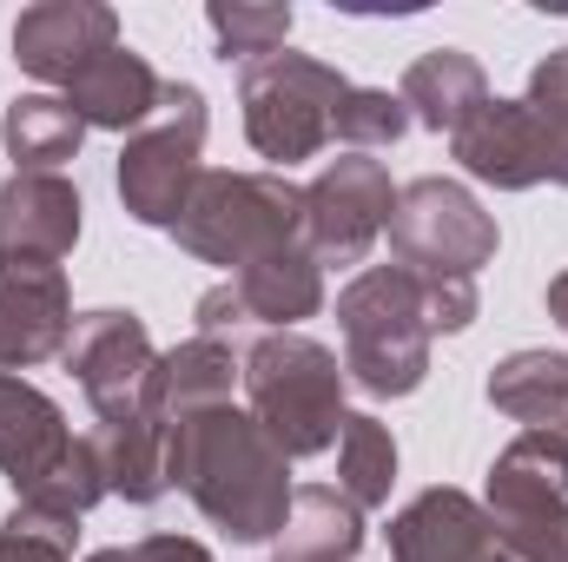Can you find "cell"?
<instances>
[{
	"label": "cell",
	"mask_w": 568,
	"mask_h": 562,
	"mask_svg": "<svg viewBox=\"0 0 568 562\" xmlns=\"http://www.w3.org/2000/svg\"><path fill=\"white\" fill-rule=\"evenodd\" d=\"M87 450L106 476V496H126V503H159L172 483H165V430L145 418H113L87 430Z\"/></svg>",
	"instance_id": "obj_22"
},
{
	"label": "cell",
	"mask_w": 568,
	"mask_h": 562,
	"mask_svg": "<svg viewBox=\"0 0 568 562\" xmlns=\"http://www.w3.org/2000/svg\"><path fill=\"white\" fill-rule=\"evenodd\" d=\"M463 172L503 185V192H529L549 179V133H542V113L529 100H489L463 133H449Z\"/></svg>",
	"instance_id": "obj_14"
},
{
	"label": "cell",
	"mask_w": 568,
	"mask_h": 562,
	"mask_svg": "<svg viewBox=\"0 0 568 562\" xmlns=\"http://www.w3.org/2000/svg\"><path fill=\"white\" fill-rule=\"evenodd\" d=\"M239 384L252 423L278 443L284 456H317L344 430V364L304 331H272L239 358Z\"/></svg>",
	"instance_id": "obj_2"
},
{
	"label": "cell",
	"mask_w": 568,
	"mask_h": 562,
	"mask_svg": "<svg viewBox=\"0 0 568 562\" xmlns=\"http://www.w3.org/2000/svg\"><path fill=\"white\" fill-rule=\"evenodd\" d=\"M390 252L417 279H476L496 259V219L456 179H410L390 205Z\"/></svg>",
	"instance_id": "obj_8"
},
{
	"label": "cell",
	"mask_w": 568,
	"mask_h": 562,
	"mask_svg": "<svg viewBox=\"0 0 568 562\" xmlns=\"http://www.w3.org/2000/svg\"><path fill=\"white\" fill-rule=\"evenodd\" d=\"M549 318L568 331V272H562V279H549Z\"/></svg>",
	"instance_id": "obj_33"
},
{
	"label": "cell",
	"mask_w": 568,
	"mask_h": 562,
	"mask_svg": "<svg viewBox=\"0 0 568 562\" xmlns=\"http://www.w3.org/2000/svg\"><path fill=\"white\" fill-rule=\"evenodd\" d=\"M489 523L516 562H568V443L523 430L489 463Z\"/></svg>",
	"instance_id": "obj_7"
},
{
	"label": "cell",
	"mask_w": 568,
	"mask_h": 562,
	"mask_svg": "<svg viewBox=\"0 0 568 562\" xmlns=\"http://www.w3.org/2000/svg\"><path fill=\"white\" fill-rule=\"evenodd\" d=\"M304 232V185L284 172H205L172 225V239L225 272H245L252 259L297 245Z\"/></svg>",
	"instance_id": "obj_4"
},
{
	"label": "cell",
	"mask_w": 568,
	"mask_h": 562,
	"mask_svg": "<svg viewBox=\"0 0 568 562\" xmlns=\"http://www.w3.org/2000/svg\"><path fill=\"white\" fill-rule=\"evenodd\" d=\"M0 140H7L20 172H53V165H67L80 152L87 127L67 107V93H20L7 107V120H0Z\"/></svg>",
	"instance_id": "obj_24"
},
{
	"label": "cell",
	"mask_w": 568,
	"mask_h": 562,
	"mask_svg": "<svg viewBox=\"0 0 568 562\" xmlns=\"http://www.w3.org/2000/svg\"><path fill=\"white\" fill-rule=\"evenodd\" d=\"M126 562H212V550L192 543V536H140L126 550Z\"/></svg>",
	"instance_id": "obj_30"
},
{
	"label": "cell",
	"mask_w": 568,
	"mask_h": 562,
	"mask_svg": "<svg viewBox=\"0 0 568 562\" xmlns=\"http://www.w3.org/2000/svg\"><path fill=\"white\" fill-rule=\"evenodd\" d=\"M232 391H239V351L225 338H185V344H172V351L152 358L140 411L159 430H172L179 418H199V411L232 404Z\"/></svg>",
	"instance_id": "obj_16"
},
{
	"label": "cell",
	"mask_w": 568,
	"mask_h": 562,
	"mask_svg": "<svg viewBox=\"0 0 568 562\" xmlns=\"http://www.w3.org/2000/svg\"><path fill=\"white\" fill-rule=\"evenodd\" d=\"M390 483H397V436H390V423H377L371 411H344V430H337V490L357 510H384Z\"/></svg>",
	"instance_id": "obj_25"
},
{
	"label": "cell",
	"mask_w": 568,
	"mask_h": 562,
	"mask_svg": "<svg viewBox=\"0 0 568 562\" xmlns=\"http://www.w3.org/2000/svg\"><path fill=\"white\" fill-rule=\"evenodd\" d=\"M80 212L60 172H13L0 185V265H60L80 245Z\"/></svg>",
	"instance_id": "obj_12"
},
{
	"label": "cell",
	"mask_w": 568,
	"mask_h": 562,
	"mask_svg": "<svg viewBox=\"0 0 568 562\" xmlns=\"http://www.w3.org/2000/svg\"><path fill=\"white\" fill-rule=\"evenodd\" d=\"M351 80L324 60H304V53H272V60H252L239 73V100H245V133L265 159L297 165V159H317L331 145L337 127V107H344Z\"/></svg>",
	"instance_id": "obj_5"
},
{
	"label": "cell",
	"mask_w": 568,
	"mask_h": 562,
	"mask_svg": "<svg viewBox=\"0 0 568 562\" xmlns=\"http://www.w3.org/2000/svg\"><path fill=\"white\" fill-rule=\"evenodd\" d=\"M73 443L80 436L67 430V411L47 391H33L27 378H0V476L13 483V496L47 483Z\"/></svg>",
	"instance_id": "obj_17"
},
{
	"label": "cell",
	"mask_w": 568,
	"mask_h": 562,
	"mask_svg": "<svg viewBox=\"0 0 568 562\" xmlns=\"http://www.w3.org/2000/svg\"><path fill=\"white\" fill-rule=\"evenodd\" d=\"M205 127H212L205 93H199L192 80H165L159 113H152L140 133L126 140V152H120V199H126V212H133L140 225H165V232L179 225L192 185L205 179V165H199Z\"/></svg>",
	"instance_id": "obj_6"
},
{
	"label": "cell",
	"mask_w": 568,
	"mask_h": 562,
	"mask_svg": "<svg viewBox=\"0 0 568 562\" xmlns=\"http://www.w3.org/2000/svg\"><path fill=\"white\" fill-rule=\"evenodd\" d=\"M523 100H536V107H568V47L549 53V60L529 73V93H523Z\"/></svg>",
	"instance_id": "obj_31"
},
{
	"label": "cell",
	"mask_w": 568,
	"mask_h": 562,
	"mask_svg": "<svg viewBox=\"0 0 568 562\" xmlns=\"http://www.w3.org/2000/svg\"><path fill=\"white\" fill-rule=\"evenodd\" d=\"M239 324H252V318H245V298L232 291V279L212 284V291L199 298V338H225V331H239Z\"/></svg>",
	"instance_id": "obj_29"
},
{
	"label": "cell",
	"mask_w": 568,
	"mask_h": 562,
	"mask_svg": "<svg viewBox=\"0 0 568 562\" xmlns=\"http://www.w3.org/2000/svg\"><path fill=\"white\" fill-rule=\"evenodd\" d=\"M424 318L436 331H469L476 324V279H424Z\"/></svg>",
	"instance_id": "obj_28"
},
{
	"label": "cell",
	"mask_w": 568,
	"mask_h": 562,
	"mask_svg": "<svg viewBox=\"0 0 568 562\" xmlns=\"http://www.w3.org/2000/svg\"><path fill=\"white\" fill-rule=\"evenodd\" d=\"M232 291L245 298V318L252 324L291 331L297 318H317V304H324V265L304 245H284V252L252 259L245 272H232Z\"/></svg>",
	"instance_id": "obj_20"
},
{
	"label": "cell",
	"mask_w": 568,
	"mask_h": 562,
	"mask_svg": "<svg viewBox=\"0 0 568 562\" xmlns=\"http://www.w3.org/2000/svg\"><path fill=\"white\" fill-rule=\"evenodd\" d=\"M410 133V107L384 87H351L344 107H337V127L331 140H344L351 152H377V145H397Z\"/></svg>",
	"instance_id": "obj_27"
},
{
	"label": "cell",
	"mask_w": 568,
	"mask_h": 562,
	"mask_svg": "<svg viewBox=\"0 0 568 562\" xmlns=\"http://www.w3.org/2000/svg\"><path fill=\"white\" fill-rule=\"evenodd\" d=\"M344 378L371 398H410L429 378V318L424 279L404 265H371L337 298Z\"/></svg>",
	"instance_id": "obj_3"
},
{
	"label": "cell",
	"mask_w": 568,
	"mask_h": 562,
	"mask_svg": "<svg viewBox=\"0 0 568 562\" xmlns=\"http://www.w3.org/2000/svg\"><path fill=\"white\" fill-rule=\"evenodd\" d=\"M87 562H126V550H100V556H87Z\"/></svg>",
	"instance_id": "obj_34"
},
{
	"label": "cell",
	"mask_w": 568,
	"mask_h": 562,
	"mask_svg": "<svg viewBox=\"0 0 568 562\" xmlns=\"http://www.w3.org/2000/svg\"><path fill=\"white\" fill-rule=\"evenodd\" d=\"M278 443L252 423V411H199L165 430V483L199 503L212 530L232 543H265L291 516V470Z\"/></svg>",
	"instance_id": "obj_1"
},
{
	"label": "cell",
	"mask_w": 568,
	"mask_h": 562,
	"mask_svg": "<svg viewBox=\"0 0 568 562\" xmlns=\"http://www.w3.org/2000/svg\"><path fill=\"white\" fill-rule=\"evenodd\" d=\"M152 338H145V318L140 311H120V304H100V311H80L73 331H67V351L60 364L80 378L93 418L113 423V418H140V391L152 378Z\"/></svg>",
	"instance_id": "obj_10"
},
{
	"label": "cell",
	"mask_w": 568,
	"mask_h": 562,
	"mask_svg": "<svg viewBox=\"0 0 568 562\" xmlns=\"http://www.w3.org/2000/svg\"><path fill=\"white\" fill-rule=\"evenodd\" d=\"M397 100L410 107V127H429V133H463V127L489 107V80H483V67H476L463 47H429L424 60L404 73Z\"/></svg>",
	"instance_id": "obj_19"
},
{
	"label": "cell",
	"mask_w": 568,
	"mask_h": 562,
	"mask_svg": "<svg viewBox=\"0 0 568 562\" xmlns=\"http://www.w3.org/2000/svg\"><path fill=\"white\" fill-rule=\"evenodd\" d=\"M390 205H397V185H390L384 159L344 152L304 185V232L297 239L317 265H364L390 225Z\"/></svg>",
	"instance_id": "obj_9"
},
{
	"label": "cell",
	"mask_w": 568,
	"mask_h": 562,
	"mask_svg": "<svg viewBox=\"0 0 568 562\" xmlns=\"http://www.w3.org/2000/svg\"><path fill=\"white\" fill-rule=\"evenodd\" d=\"M106 47H120V20L113 7H87V0H47V7H27L13 20V60L47 80V87H67L80 67H93Z\"/></svg>",
	"instance_id": "obj_13"
},
{
	"label": "cell",
	"mask_w": 568,
	"mask_h": 562,
	"mask_svg": "<svg viewBox=\"0 0 568 562\" xmlns=\"http://www.w3.org/2000/svg\"><path fill=\"white\" fill-rule=\"evenodd\" d=\"M73 298L60 265H0V378L67 351Z\"/></svg>",
	"instance_id": "obj_11"
},
{
	"label": "cell",
	"mask_w": 568,
	"mask_h": 562,
	"mask_svg": "<svg viewBox=\"0 0 568 562\" xmlns=\"http://www.w3.org/2000/svg\"><path fill=\"white\" fill-rule=\"evenodd\" d=\"M489 404L523 430H549L568 443V358L562 351H516L489 378Z\"/></svg>",
	"instance_id": "obj_23"
},
{
	"label": "cell",
	"mask_w": 568,
	"mask_h": 562,
	"mask_svg": "<svg viewBox=\"0 0 568 562\" xmlns=\"http://www.w3.org/2000/svg\"><path fill=\"white\" fill-rule=\"evenodd\" d=\"M159 93H165V80L133 47H106L93 67H80L67 80V107L80 113V127H106V133H140L159 113Z\"/></svg>",
	"instance_id": "obj_18"
},
{
	"label": "cell",
	"mask_w": 568,
	"mask_h": 562,
	"mask_svg": "<svg viewBox=\"0 0 568 562\" xmlns=\"http://www.w3.org/2000/svg\"><path fill=\"white\" fill-rule=\"evenodd\" d=\"M390 556L397 562H516L503 550L489 510H476L463 490H424L390 523Z\"/></svg>",
	"instance_id": "obj_15"
},
{
	"label": "cell",
	"mask_w": 568,
	"mask_h": 562,
	"mask_svg": "<svg viewBox=\"0 0 568 562\" xmlns=\"http://www.w3.org/2000/svg\"><path fill=\"white\" fill-rule=\"evenodd\" d=\"M364 543V510L337 483L291 490V516L278 530V562H351Z\"/></svg>",
	"instance_id": "obj_21"
},
{
	"label": "cell",
	"mask_w": 568,
	"mask_h": 562,
	"mask_svg": "<svg viewBox=\"0 0 568 562\" xmlns=\"http://www.w3.org/2000/svg\"><path fill=\"white\" fill-rule=\"evenodd\" d=\"M212 20V33H219V60H272L284 53V40H291V7H212L205 13Z\"/></svg>",
	"instance_id": "obj_26"
},
{
	"label": "cell",
	"mask_w": 568,
	"mask_h": 562,
	"mask_svg": "<svg viewBox=\"0 0 568 562\" xmlns=\"http://www.w3.org/2000/svg\"><path fill=\"white\" fill-rule=\"evenodd\" d=\"M73 550L47 543V536H20V530H0V562H67Z\"/></svg>",
	"instance_id": "obj_32"
}]
</instances>
